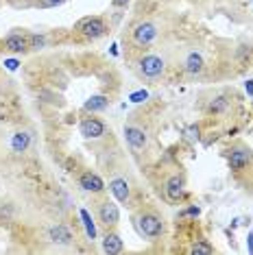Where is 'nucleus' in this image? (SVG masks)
Segmentation results:
<instances>
[{
    "instance_id": "nucleus-12",
    "label": "nucleus",
    "mask_w": 253,
    "mask_h": 255,
    "mask_svg": "<svg viewBox=\"0 0 253 255\" xmlns=\"http://www.w3.org/2000/svg\"><path fill=\"white\" fill-rule=\"evenodd\" d=\"M4 48H7L9 53H26L28 39H26V35H20V33H11V35L4 39Z\"/></svg>"
},
{
    "instance_id": "nucleus-18",
    "label": "nucleus",
    "mask_w": 253,
    "mask_h": 255,
    "mask_svg": "<svg viewBox=\"0 0 253 255\" xmlns=\"http://www.w3.org/2000/svg\"><path fill=\"white\" fill-rule=\"evenodd\" d=\"M79 216H81V223L85 227V234H88V238H90V240H96V225H94V220H92L90 212L81 210V212H79Z\"/></svg>"
},
{
    "instance_id": "nucleus-2",
    "label": "nucleus",
    "mask_w": 253,
    "mask_h": 255,
    "mask_svg": "<svg viewBox=\"0 0 253 255\" xmlns=\"http://www.w3.org/2000/svg\"><path fill=\"white\" fill-rule=\"evenodd\" d=\"M135 225H137V231H140L144 238H157L159 234L164 231V223L157 214L153 212H144L135 218Z\"/></svg>"
},
{
    "instance_id": "nucleus-29",
    "label": "nucleus",
    "mask_w": 253,
    "mask_h": 255,
    "mask_svg": "<svg viewBox=\"0 0 253 255\" xmlns=\"http://www.w3.org/2000/svg\"><path fill=\"white\" fill-rule=\"evenodd\" d=\"M247 240H249V251L253 253V234H249V238H247Z\"/></svg>"
},
{
    "instance_id": "nucleus-23",
    "label": "nucleus",
    "mask_w": 253,
    "mask_h": 255,
    "mask_svg": "<svg viewBox=\"0 0 253 255\" xmlns=\"http://www.w3.org/2000/svg\"><path fill=\"white\" fill-rule=\"evenodd\" d=\"M63 0H39V4L42 7H57V4H61Z\"/></svg>"
},
{
    "instance_id": "nucleus-10",
    "label": "nucleus",
    "mask_w": 253,
    "mask_h": 255,
    "mask_svg": "<svg viewBox=\"0 0 253 255\" xmlns=\"http://www.w3.org/2000/svg\"><path fill=\"white\" fill-rule=\"evenodd\" d=\"M109 192L114 194V199L118 203H129V196H131V188H129V181L126 179H112L109 181Z\"/></svg>"
},
{
    "instance_id": "nucleus-9",
    "label": "nucleus",
    "mask_w": 253,
    "mask_h": 255,
    "mask_svg": "<svg viewBox=\"0 0 253 255\" xmlns=\"http://www.w3.org/2000/svg\"><path fill=\"white\" fill-rule=\"evenodd\" d=\"M125 137H126V144H129L133 150H142L146 146V142H148V137H146V133L142 131V129H137V127H125Z\"/></svg>"
},
{
    "instance_id": "nucleus-3",
    "label": "nucleus",
    "mask_w": 253,
    "mask_h": 255,
    "mask_svg": "<svg viewBox=\"0 0 253 255\" xmlns=\"http://www.w3.org/2000/svg\"><path fill=\"white\" fill-rule=\"evenodd\" d=\"M137 68H140V74L146 79H157L159 74L164 72V59L157 55H144L137 63Z\"/></svg>"
},
{
    "instance_id": "nucleus-19",
    "label": "nucleus",
    "mask_w": 253,
    "mask_h": 255,
    "mask_svg": "<svg viewBox=\"0 0 253 255\" xmlns=\"http://www.w3.org/2000/svg\"><path fill=\"white\" fill-rule=\"evenodd\" d=\"M229 105V101L225 96H216V98H212V103L208 105V112L210 114H221V112H225Z\"/></svg>"
},
{
    "instance_id": "nucleus-6",
    "label": "nucleus",
    "mask_w": 253,
    "mask_h": 255,
    "mask_svg": "<svg viewBox=\"0 0 253 255\" xmlns=\"http://www.w3.org/2000/svg\"><path fill=\"white\" fill-rule=\"evenodd\" d=\"M133 42L137 46H148L155 42V37H157V26L153 24V22H140V24L133 26Z\"/></svg>"
},
{
    "instance_id": "nucleus-21",
    "label": "nucleus",
    "mask_w": 253,
    "mask_h": 255,
    "mask_svg": "<svg viewBox=\"0 0 253 255\" xmlns=\"http://www.w3.org/2000/svg\"><path fill=\"white\" fill-rule=\"evenodd\" d=\"M28 39V50H42L46 46V37L44 35H37V33H31V35H26Z\"/></svg>"
},
{
    "instance_id": "nucleus-16",
    "label": "nucleus",
    "mask_w": 253,
    "mask_h": 255,
    "mask_svg": "<svg viewBox=\"0 0 253 255\" xmlns=\"http://www.w3.org/2000/svg\"><path fill=\"white\" fill-rule=\"evenodd\" d=\"M11 150L13 153H24L28 148V144H31V135H28L26 131H18L15 135H11Z\"/></svg>"
},
{
    "instance_id": "nucleus-13",
    "label": "nucleus",
    "mask_w": 253,
    "mask_h": 255,
    "mask_svg": "<svg viewBox=\"0 0 253 255\" xmlns=\"http://www.w3.org/2000/svg\"><path fill=\"white\" fill-rule=\"evenodd\" d=\"M203 68H205V61H203V57H201V53H190L186 57V61H183V70H186L188 74H192V77H197V74L203 72Z\"/></svg>"
},
{
    "instance_id": "nucleus-14",
    "label": "nucleus",
    "mask_w": 253,
    "mask_h": 255,
    "mask_svg": "<svg viewBox=\"0 0 253 255\" xmlns=\"http://www.w3.org/2000/svg\"><path fill=\"white\" fill-rule=\"evenodd\" d=\"M50 240L57 242V245H70V242L74 240L72 238V231L66 227V225H55V227H50L48 231Z\"/></svg>"
},
{
    "instance_id": "nucleus-7",
    "label": "nucleus",
    "mask_w": 253,
    "mask_h": 255,
    "mask_svg": "<svg viewBox=\"0 0 253 255\" xmlns=\"http://www.w3.org/2000/svg\"><path fill=\"white\" fill-rule=\"evenodd\" d=\"M164 192H166V196L172 201V203H179V201H183L186 199V181H183V177H179V175H172V177H168L166 179V183H164Z\"/></svg>"
},
{
    "instance_id": "nucleus-8",
    "label": "nucleus",
    "mask_w": 253,
    "mask_h": 255,
    "mask_svg": "<svg viewBox=\"0 0 253 255\" xmlns=\"http://www.w3.org/2000/svg\"><path fill=\"white\" fill-rule=\"evenodd\" d=\"M79 131H81V135L83 137H88V140H96V137H103L105 135V131H107V127L103 120L99 118H83L81 120V125H79Z\"/></svg>"
},
{
    "instance_id": "nucleus-4",
    "label": "nucleus",
    "mask_w": 253,
    "mask_h": 255,
    "mask_svg": "<svg viewBox=\"0 0 253 255\" xmlns=\"http://www.w3.org/2000/svg\"><path fill=\"white\" fill-rule=\"evenodd\" d=\"M99 220H101V225H105L107 229H114L116 225L120 223V210H118V205L114 201H103L101 205H99Z\"/></svg>"
},
{
    "instance_id": "nucleus-20",
    "label": "nucleus",
    "mask_w": 253,
    "mask_h": 255,
    "mask_svg": "<svg viewBox=\"0 0 253 255\" xmlns=\"http://www.w3.org/2000/svg\"><path fill=\"white\" fill-rule=\"evenodd\" d=\"M190 253L192 255H210V253H214V247H212L208 240H199L197 245L190 249Z\"/></svg>"
},
{
    "instance_id": "nucleus-15",
    "label": "nucleus",
    "mask_w": 253,
    "mask_h": 255,
    "mask_svg": "<svg viewBox=\"0 0 253 255\" xmlns=\"http://www.w3.org/2000/svg\"><path fill=\"white\" fill-rule=\"evenodd\" d=\"M103 251L109 255L123 251V240H120V236L114 234V231H107L105 238H103Z\"/></svg>"
},
{
    "instance_id": "nucleus-22",
    "label": "nucleus",
    "mask_w": 253,
    "mask_h": 255,
    "mask_svg": "<svg viewBox=\"0 0 253 255\" xmlns=\"http://www.w3.org/2000/svg\"><path fill=\"white\" fill-rule=\"evenodd\" d=\"M146 98H148V92L146 90H137V92H133V94L129 96V101L131 103H144Z\"/></svg>"
},
{
    "instance_id": "nucleus-28",
    "label": "nucleus",
    "mask_w": 253,
    "mask_h": 255,
    "mask_svg": "<svg viewBox=\"0 0 253 255\" xmlns=\"http://www.w3.org/2000/svg\"><path fill=\"white\" fill-rule=\"evenodd\" d=\"M247 92L253 96V81H247Z\"/></svg>"
},
{
    "instance_id": "nucleus-30",
    "label": "nucleus",
    "mask_w": 253,
    "mask_h": 255,
    "mask_svg": "<svg viewBox=\"0 0 253 255\" xmlns=\"http://www.w3.org/2000/svg\"><path fill=\"white\" fill-rule=\"evenodd\" d=\"M249 2H251V4H253V0H249Z\"/></svg>"
},
{
    "instance_id": "nucleus-26",
    "label": "nucleus",
    "mask_w": 253,
    "mask_h": 255,
    "mask_svg": "<svg viewBox=\"0 0 253 255\" xmlns=\"http://www.w3.org/2000/svg\"><path fill=\"white\" fill-rule=\"evenodd\" d=\"M4 66H7V68H9V70H15V68H18V66H20V63H18V61H15V59H7V61H4Z\"/></svg>"
},
{
    "instance_id": "nucleus-25",
    "label": "nucleus",
    "mask_w": 253,
    "mask_h": 255,
    "mask_svg": "<svg viewBox=\"0 0 253 255\" xmlns=\"http://www.w3.org/2000/svg\"><path fill=\"white\" fill-rule=\"evenodd\" d=\"M188 137H190V140H199V127H190V129H188Z\"/></svg>"
},
{
    "instance_id": "nucleus-17",
    "label": "nucleus",
    "mask_w": 253,
    "mask_h": 255,
    "mask_svg": "<svg viewBox=\"0 0 253 255\" xmlns=\"http://www.w3.org/2000/svg\"><path fill=\"white\" fill-rule=\"evenodd\" d=\"M107 105H109V98L107 96H103V94H96V96H92L88 103L83 105V109L85 112H103V109H107Z\"/></svg>"
},
{
    "instance_id": "nucleus-1",
    "label": "nucleus",
    "mask_w": 253,
    "mask_h": 255,
    "mask_svg": "<svg viewBox=\"0 0 253 255\" xmlns=\"http://www.w3.org/2000/svg\"><path fill=\"white\" fill-rule=\"evenodd\" d=\"M74 31H77L79 35L88 37V39H96V37L105 35L107 24H105V20H103V18H99V15H88V18H83V20L77 22Z\"/></svg>"
},
{
    "instance_id": "nucleus-11",
    "label": "nucleus",
    "mask_w": 253,
    "mask_h": 255,
    "mask_svg": "<svg viewBox=\"0 0 253 255\" xmlns=\"http://www.w3.org/2000/svg\"><path fill=\"white\" fill-rule=\"evenodd\" d=\"M79 185H81L85 192H103V190H105V183H103V179L99 175H94L92 170L83 172V175L79 177Z\"/></svg>"
},
{
    "instance_id": "nucleus-27",
    "label": "nucleus",
    "mask_w": 253,
    "mask_h": 255,
    "mask_svg": "<svg viewBox=\"0 0 253 255\" xmlns=\"http://www.w3.org/2000/svg\"><path fill=\"white\" fill-rule=\"evenodd\" d=\"M129 0H114V7H126Z\"/></svg>"
},
{
    "instance_id": "nucleus-24",
    "label": "nucleus",
    "mask_w": 253,
    "mask_h": 255,
    "mask_svg": "<svg viewBox=\"0 0 253 255\" xmlns=\"http://www.w3.org/2000/svg\"><path fill=\"white\" fill-rule=\"evenodd\" d=\"M199 207L197 205H194V207H188V210L186 212H181V216H199Z\"/></svg>"
},
{
    "instance_id": "nucleus-5",
    "label": "nucleus",
    "mask_w": 253,
    "mask_h": 255,
    "mask_svg": "<svg viewBox=\"0 0 253 255\" xmlns=\"http://www.w3.org/2000/svg\"><path fill=\"white\" fill-rule=\"evenodd\" d=\"M251 159H253V153L247 146H234L232 150H229V155H227L229 168L236 170V172L245 170V168L251 164Z\"/></svg>"
}]
</instances>
